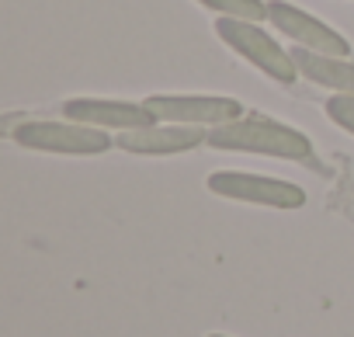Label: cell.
I'll use <instances>...</instances> for the list:
<instances>
[{"label":"cell","mask_w":354,"mask_h":337,"mask_svg":"<svg viewBox=\"0 0 354 337\" xmlns=\"http://www.w3.org/2000/svg\"><path fill=\"white\" fill-rule=\"evenodd\" d=\"M209 146L233 149V153H261V156H278V160L313 156V143L306 132L281 125L274 118H264V115H240L233 122L209 129Z\"/></svg>","instance_id":"6da1fadb"},{"label":"cell","mask_w":354,"mask_h":337,"mask_svg":"<svg viewBox=\"0 0 354 337\" xmlns=\"http://www.w3.org/2000/svg\"><path fill=\"white\" fill-rule=\"evenodd\" d=\"M216 35L236 53L243 56L250 66H257L264 77H271L281 87H292L302 73L292 60V53H285L278 46V39L261 28V21H247V18H216Z\"/></svg>","instance_id":"7a4b0ae2"},{"label":"cell","mask_w":354,"mask_h":337,"mask_svg":"<svg viewBox=\"0 0 354 337\" xmlns=\"http://www.w3.org/2000/svg\"><path fill=\"white\" fill-rule=\"evenodd\" d=\"M15 143L25 149H39V153H63V156H97L108 153L115 146L111 132L73 122V118H35V122H21L15 132Z\"/></svg>","instance_id":"3957f363"},{"label":"cell","mask_w":354,"mask_h":337,"mask_svg":"<svg viewBox=\"0 0 354 337\" xmlns=\"http://www.w3.org/2000/svg\"><path fill=\"white\" fill-rule=\"evenodd\" d=\"M209 192L230 202H250V206H268V209H302L306 192L292 181L281 178H264L250 171H216L209 174Z\"/></svg>","instance_id":"277c9868"},{"label":"cell","mask_w":354,"mask_h":337,"mask_svg":"<svg viewBox=\"0 0 354 337\" xmlns=\"http://www.w3.org/2000/svg\"><path fill=\"white\" fill-rule=\"evenodd\" d=\"M146 108L160 122L202 125V129H216L223 122H233V118L247 115L236 98H223V94H149Z\"/></svg>","instance_id":"5b68a950"},{"label":"cell","mask_w":354,"mask_h":337,"mask_svg":"<svg viewBox=\"0 0 354 337\" xmlns=\"http://www.w3.org/2000/svg\"><path fill=\"white\" fill-rule=\"evenodd\" d=\"M268 25L281 35H288L295 46L302 49H313V53H326V56H340V60H351V42L330 28L326 21L313 18L309 11L288 4V0H268Z\"/></svg>","instance_id":"8992f818"},{"label":"cell","mask_w":354,"mask_h":337,"mask_svg":"<svg viewBox=\"0 0 354 337\" xmlns=\"http://www.w3.org/2000/svg\"><path fill=\"white\" fill-rule=\"evenodd\" d=\"M63 118L104 129V132H129L160 122L146 101H108V98H70L63 101Z\"/></svg>","instance_id":"52a82bcc"},{"label":"cell","mask_w":354,"mask_h":337,"mask_svg":"<svg viewBox=\"0 0 354 337\" xmlns=\"http://www.w3.org/2000/svg\"><path fill=\"white\" fill-rule=\"evenodd\" d=\"M209 143V129L202 125H177V122H153L142 129H129L115 136V146L139 156H170V153H188L195 146Z\"/></svg>","instance_id":"ba28073f"},{"label":"cell","mask_w":354,"mask_h":337,"mask_svg":"<svg viewBox=\"0 0 354 337\" xmlns=\"http://www.w3.org/2000/svg\"><path fill=\"white\" fill-rule=\"evenodd\" d=\"M292 60L299 66V73L316 84L326 87L330 94H354V60H340V56H326V53H313L295 46Z\"/></svg>","instance_id":"9c48e42d"},{"label":"cell","mask_w":354,"mask_h":337,"mask_svg":"<svg viewBox=\"0 0 354 337\" xmlns=\"http://www.w3.org/2000/svg\"><path fill=\"white\" fill-rule=\"evenodd\" d=\"M195 4L216 11V18H247L268 21V0H195Z\"/></svg>","instance_id":"30bf717a"},{"label":"cell","mask_w":354,"mask_h":337,"mask_svg":"<svg viewBox=\"0 0 354 337\" xmlns=\"http://www.w3.org/2000/svg\"><path fill=\"white\" fill-rule=\"evenodd\" d=\"M326 118L340 125L344 132L354 136V94H330L326 101Z\"/></svg>","instance_id":"8fae6325"},{"label":"cell","mask_w":354,"mask_h":337,"mask_svg":"<svg viewBox=\"0 0 354 337\" xmlns=\"http://www.w3.org/2000/svg\"><path fill=\"white\" fill-rule=\"evenodd\" d=\"M209 337H226V334H209Z\"/></svg>","instance_id":"7c38bea8"}]
</instances>
